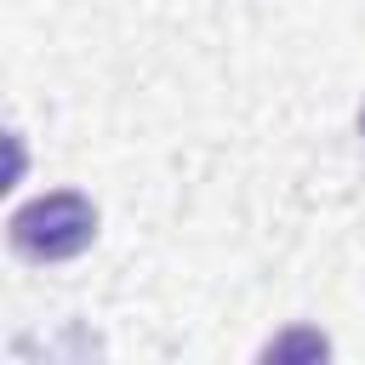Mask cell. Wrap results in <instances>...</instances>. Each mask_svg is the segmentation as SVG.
<instances>
[{"label": "cell", "instance_id": "obj_1", "mask_svg": "<svg viewBox=\"0 0 365 365\" xmlns=\"http://www.w3.org/2000/svg\"><path fill=\"white\" fill-rule=\"evenodd\" d=\"M6 240H11V251L29 257V262L80 257V251L97 240V205H91L86 194H40V200H29L23 211H11Z\"/></svg>", "mask_w": 365, "mask_h": 365}, {"label": "cell", "instance_id": "obj_2", "mask_svg": "<svg viewBox=\"0 0 365 365\" xmlns=\"http://www.w3.org/2000/svg\"><path fill=\"white\" fill-rule=\"evenodd\" d=\"M359 137H365V108H359Z\"/></svg>", "mask_w": 365, "mask_h": 365}]
</instances>
